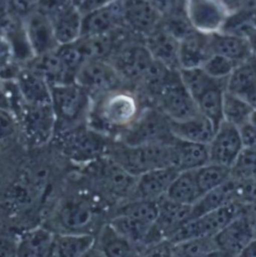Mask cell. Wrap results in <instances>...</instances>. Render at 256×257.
<instances>
[{
	"label": "cell",
	"mask_w": 256,
	"mask_h": 257,
	"mask_svg": "<svg viewBox=\"0 0 256 257\" xmlns=\"http://www.w3.org/2000/svg\"><path fill=\"white\" fill-rule=\"evenodd\" d=\"M146 107L139 95L124 87L96 97L88 115V126L116 138L128 128Z\"/></svg>",
	"instance_id": "obj_1"
},
{
	"label": "cell",
	"mask_w": 256,
	"mask_h": 257,
	"mask_svg": "<svg viewBox=\"0 0 256 257\" xmlns=\"http://www.w3.org/2000/svg\"><path fill=\"white\" fill-rule=\"evenodd\" d=\"M82 168L94 193L108 204L116 206L132 198L137 177L128 173L108 155H104Z\"/></svg>",
	"instance_id": "obj_2"
},
{
	"label": "cell",
	"mask_w": 256,
	"mask_h": 257,
	"mask_svg": "<svg viewBox=\"0 0 256 257\" xmlns=\"http://www.w3.org/2000/svg\"><path fill=\"white\" fill-rule=\"evenodd\" d=\"M171 142L130 146L112 139L106 155L128 173L138 177L154 169L173 166Z\"/></svg>",
	"instance_id": "obj_3"
},
{
	"label": "cell",
	"mask_w": 256,
	"mask_h": 257,
	"mask_svg": "<svg viewBox=\"0 0 256 257\" xmlns=\"http://www.w3.org/2000/svg\"><path fill=\"white\" fill-rule=\"evenodd\" d=\"M179 72L199 113L208 118L217 130L223 121L222 105L226 79L212 78L202 68L180 69Z\"/></svg>",
	"instance_id": "obj_4"
},
{
	"label": "cell",
	"mask_w": 256,
	"mask_h": 257,
	"mask_svg": "<svg viewBox=\"0 0 256 257\" xmlns=\"http://www.w3.org/2000/svg\"><path fill=\"white\" fill-rule=\"evenodd\" d=\"M102 201L104 200L95 193L94 196L76 195L66 199L56 212L55 220L60 228L58 233L93 234V229L105 206Z\"/></svg>",
	"instance_id": "obj_5"
},
{
	"label": "cell",
	"mask_w": 256,
	"mask_h": 257,
	"mask_svg": "<svg viewBox=\"0 0 256 257\" xmlns=\"http://www.w3.org/2000/svg\"><path fill=\"white\" fill-rule=\"evenodd\" d=\"M111 141L109 136L80 124L63 130L60 146L71 161L84 166L106 155Z\"/></svg>",
	"instance_id": "obj_6"
},
{
	"label": "cell",
	"mask_w": 256,
	"mask_h": 257,
	"mask_svg": "<svg viewBox=\"0 0 256 257\" xmlns=\"http://www.w3.org/2000/svg\"><path fill=\"white\" fill-rule=\"evenodd\" d=\"M51 105L56 116V127L65 129L80 125L88 118L92 97L76 82L51 86Z\"/></svg>",
	"instance_id": "obj_7"
},
{
	"label": "cell",
	"mask_w": 256,
	"mask_h": 257,
	"mask_svg": "<svg viewBox=\"0 0 256 257\" xmlns=\"http://www.w3.org/2000/svg\"><path fill=\"white\" fill-rule=\"evenodd\" d=\"M150 106L157 108L171 121H184L200 114L179 70L169 71Z\"/></svg>",
	"instance_id": "obj_8"
},
{
	"label": "cell",
	"mask_w": 256,
	"mask_h": 257,
	"mask_svg": "<svg viewBox=\"0 0 256 257\" xmlns=\"http://www.w3.org/2000/svg\"><path fill=\"white\" fill-rule=\"evenodd\" d=\"M173 138L170 120L157 108L146 106L136 120L114 139L130 146H138L170 143Z\"/></svg>",
	"instance_id": "obj_9"
},
{
	"label": "cell",
	"mask_w": 256,
	"mask_h": 257,
	"mask_svg": "<svg viewBox=\"0 0 256 257\" xmlns=\"http://www.w3.org/2000/svg\"><path fill=\"white\" fill-rule=\"evenodd\" d=\"M125 86L135 90L155 63L143 39H131L122 44L110 57Z\"/></svg>",
	"instance_id": "obj_10"
},
{
	"label": "cell",
	"mask_w": 256,
	"mask_h": 257,
	"mask_svg": "<svg viewBox=\"0 0 256 257\" xmlns=\"http://www.w3.org/2000/svg\"><path fill=\"white\" fill-rule=\"evenodd\" d=\"M242 214V205L231 202L181 224L168 238L171 243L201 237H213L233 219Z\"/></svg>",
	"instance_id": "obj_11"
},
{
	"label": "cell",
	"mask_w": 256,
	"mask_h": 257,
	"mask_svg": "<svg viewBox=\"0 0 256 257\" xmlns=\"http://www.w3.org/2000/svg\"><path fill=\"white\" fill-rule=\"evenodd\" d=\"M74 81L86 90L92 99L126 87L115 67L106 59L85 61L77 70Z\"/></svg>",
	"instance_id": "obj_12"
},
{
	"label": "cell",
	"mask_w": 256,
	"mask_h": 257,
	"mask_svg": "<svg viewBox=\"0 0 256 257\" xmlns=\"http://www.w3.org/2000/svg\"><path fill=\"white\" fill-rule=\"evenodd\" d=\"M16 117L31 145H43L50 140L56 129V116L51 104L30 105L20 101Z\"/></svg>",
	"instance_id": "obj_13"
},
{
	"label": "cell",
	"mask_w": 256,
	"mask_h": 257,
	"mask_svg": "<svg viewBox=\"0 0 256 257\" xmlns=\"http://www.w3.org/2000/svg\"><path fill=\"white\" fill-rule=\"evenodd\" d=\"M230 12L220 0H186L185 15L192 27L205 35L220 32Z\"/></svg>",
	"instance_id": "obj_14"
},
{
	"label": "cell",
	"mask_w": 256,
	"mask_h": 257,
	"mask_svg": "<svg viewBox=\"0 0 256 257\" xmlns=\"http://www.w3.org/2000/svg\"><path fill=\"white\" fill-rule=\"evenodd\" d=\"M122 18L130 33L145 39L160 25L162 15L149 0H122Z\"/></svg>",
	"instance_id": "obj_15"
},
{
	"label": "cell",
	"mask_w": 256,
	"mask_h": 257,
	"mask_svg": "<svg viewBox=\"0 0 256 257\" xmlns=\"http://www.w3.org/2000/svg\"><path fill=\"white\" fill-rule=\"evenodd\" d=\"M242 150L239 129L222 121L208 144L209 162L231 168Z\"/></svg>",
	"instance_id": "obj_16"
},
{
	"label": "cell",
	"mask_w": 256,
	"mask_h": 257,
	"mask_svg": "<svg viewBox=\"0 0 256 257\" xmlns=\"http://www.w3.org/2000/svg\"><path fill=\"white\" fill-rule=\"evenodd\" d=\"M23 24L34 57L50 53L59 46L52 22L47 16L34 10L23 18Z\"/></svg>",
	"instance_id": "obj_17"
},
{
	"label": "cell",
	"mask_w": 256,
	"mask_h": 257,
	"mask_svg": "<svg viewBox=\"0 0 256 257\" xmlns=\"http://www.w3.org/2000/svg\"><path fill=\"white\" fill-rule=\"evenodd\" d=\"M121 27H124L122 0H116L82 15L81 37L104 35Z\"/></svg>",
	"instance_id": "obj_18"
},
{
	"label": "cell",
	"mask_w": 256,
	"mask_h": 257,
	"mask_svg": "<svg viewBox=\"0 0 256 257\" xmlns=\"http://www.w3.org/2000/svg\"><path fill=\"white\" fill-rule=\"evenodd\" d=\"M14 83L20 101L30 105L51 104V88L48 82L32 67H19Z\"/></svg>",
	"instance_id": "obj_19"
},
{
	"label": "cell",
	"mask_w": 256,
	"mask_h": 257,
	"mask_svg": "<svg viewBox=\"0 0 256 257\" xmlns=\"http://www.w3.org/2000/svg\"><path fill=\"white\" fill-rule=\"evenodd\" d=\"M255 235L249 221L241 214L214 235L213 240L218 250L228 256L236 257Z\"/></svg>",
	"instance_id": "obj_20"
},
{
	"label": "cell",
	"mask_w": 256,
	"mask_h": 257,
	"mask_svg": "<svg viewBox=\"0 0 256 257\" xmlns=\"http://www.w3.org/2000/svg\"><path fill=\"white\" fill-rule=\"evenodd\" d=\"M180 171L174 166L154 169L137 177L132 198L158 200L163 197Z\"/></svg>",
	"instance_id": "obj_21"
},
{
	"label": "cell",
	"mask_w": 256,
	"mask_h": 257,
	"mask_svg": "<svg viewBox=\"0 0 256 257\" xmlns=\"http://www.w3.org/2000/svg\"><path fill=\"white\" fill-rule=\"evenodd\" d=\"M144 44L157 62L171 70H180L179 41L159 25L145 39Z\"/></svg>",
	"instance_id": "obj_22"
},
{
	"label": "cell",
	"mask_w": 256,
	"mask_h": 257,
	"mask_svg": "<svg viewBox=\"0 0 256 257\" xmlns=\"http://www.w3.org/2000/svg\"><path fill=\"white\" fill-rule=\"evenodd\" d=\"M95 247L102 257H141V249L105 222L97 232Z\"/></svg>",
	"instance_id": "obj_23"
},
{
	"label": "cell",
	"mask_w": 256,
	"mask_h": 257,
	"mask_svg": "<svg viewBox=\"0 0 256 257\" xmlns=\"http://www.w3.org/2000/svg\"><path fill=\"white\" fill-rule=\"evenodd\" d=\"M212 54L209 35L194 31L179 42V67L180 69L201 68Z\"/></svg>",
	"instance_id": "obj_24"
},
{
	"label": "cell",
	"mask_w": 256,
	"mask_h": 257,
	"mask_svg": "<svg viewBox=\"0 0 256 257\" xmlns=\"http://www.w3.org/2000/svg\"><path fill=\"white\" fill-rule=\"evenodd\" d=\"M173 166L179 171L195 170L209 163L207 144L189 142L173 138L171 142Z\"/></svg>",
	"instance_id": "obj_25"
},
{
	"label": "cell",
	"mask_w": 256,
	"mask_h": 257,
	"mask_svg": "<svg viewBox=\"0 0 256 257\" xmlns=\"http://www.w3.org/2000/svg\"><path fill=\"white\" fill-rule=\"evenodd\" d=\"M209 44L213 54L226 57L236 65L252 57L249 41L245 37L220 31L209 35Z\"/></svg>",
	"instance_id": "obj_26"
},
{
	"label": "cell",
	"mask_w": 256,
	"mask_h": 257,
	"mask_svg": "<svg viewBox=\"0 0 256 257\" xmlns=\"http://www.w3.org/2000/svg\"><path fill=\"white\" fill-rule=\"evenodd\" d=\"M170 129L172 135L178 139L207 145L216 131L213 123L202 114L184 121L170 120Z\"/></svg>",
	"instance_id": "obj_27"
},
{
	"label": "cell",
	"mask_w": 256,
	"mask_h": 257,
	"mask_svg": "<svg viewBox=\"0 0 256 257\" xmlns=\"http://www.w3.org/2000/svg\"><path fill=\"white\" fill-rule=\"evenodd\" d=\"M157 201L158 215L155 224L167 240L181 224L190 219L191 206L174 202L165 195Z\"/></svg>",
	"instance_id": "obj_28"
},
{
	"label": "cell",
	"mask_w": 256,
	"mask_h": 257,
	"mask_svg": "<svg viewBox=\"0 0 256 257\" xmlns=\"http://www.w3.org/2000/svg\"><path fill=\"white\" fill-rule=\"evenodd\" d=\"M95 240L96 236L89 233H54L52 248L56 257H83Z\"/></svg>",
	"instance_id": "obj_29"
},
{
	"label": "cell",
	"mask_w": 256,
	"mask_h": 257,
	"mask_svg": "<svg viewBox=\"0 0 256 257\" xmlns=\"http://www.w3.org/2000/svg\"><path fill=\"white\" fill-rule=\"evenodd\" d=\"M256 89V57L235 66L226 79L225 90L247 100Z\"/></svg>",
	"instance_id": "obj_30"
},
{
	"label": "cell",
	"mask_w": 256,
	"mask_h": 257,
	"mask_svg": "<svg viewBox=\"0 0 256 257\" xmlns=\"http://www.w3.org/2000/svg\"><path fill=\"white\" fill-rule=\"evenodd\" d=\"M56 40L59 45L76 42L81 38L82 14L72 5L51 19Z\"/></svg>",
	"instance_id": "obj_31"
},
{
	"label": "cell",
	"mask_w": 256,
	"mask_h": 257,
	"mask_svg": "<svg viewBox=\"0 0 256 257\" xmlns=\"http://www.w3.org/2000/svg\"><path fill=\"white\" fill-rule=\"evenodd\" d=\"M231 202H235V182L231 178L223 185L204 193L192 206L191 218H196Z\"/></svg>",
	"instance_id": "obj_32"
},
{
	"label": "cell",
	"mask_w": 256,
	"mask_h": 257,
	"mask_svg": "<svg viewBox=\"0 0 256 257\" xmlns=\"http://www.w3.org/2000/svg\"><path fill=\"white\" fill-rule=\"evenodd\" d=\"M165 196L174 202L192 206L202 196L194 170L180 171L172 181Z\"/></svg>",
	"instance_id": "obj_33"
},
{
	"label": "cell",
	"mask_w": 256,
	"mask_h": 257,
	"mask_svg": "<svg viewBox=\"0 0 256 257\" xmlns=\"http://www.w3.org/2000/svg\"><path fill=\"white\" fill-rule=\"evenodd\" d=\"M54 233L39 227L26 232L18 241L17 257H46L52 245Z\"/></svg>",
	"instance_id": "obj_34"
},
{
	"label": "cell",
	"mask_w": 256,
	"mask_h": 257,
	"mask_svg": "<svg viewBox=\"0 0 256 257\" xmlns=\"http://www.w3.org/2000/svg\"><path fill=\"white\" fill-rule=\"evenodd\" d=\"M113 215H124L148 224H154L158 215V201L131 198L116 205L111 216Z\"/></svg>",
	"instance_id": "obj_35"
},
{
	"label": "cell",
	"mask_w": 256,
	"mask_h": 257,
	"mask_svg": "<svg viewBox=\"0 0 256 257\" xmlns=\"http://www.w3.org/2000/svg\"><path fill=\"white\" fill-rule=\"evenodd\" d=\"M253 110V107L246 100L226 90L224 91L222 105L223 121L239 128L249 122Z\"/></svg>",
	"instance_id": "obj_36"
},
{
	"label": "cell",
	"mask_w": 256,
	"mask_h": 257,
	"mask_svg": "<svg viewBox=\"0 0 256 257\" xmlns=\"http://www.w3.org/2000/svg\"><path fill=\"white\" fill-rule=\"evenodd\" d=\"M194 174L202 195L231 179V170L229 167L211 162L195 169Z\"/></svg>",
	"instance_id": "obj_37"
},
{
	"label": "cell",
	"mask_w": 256,
	"mask_h": 257,
	"mask_svg": "<svg viewBox=\"0 0 256 257\" xmlns=\"http://www.w3.org/2000/svg\"><path fill=\"white\" fill-rule=\"evenodd\" d=\"M213 237H201L172 243V257H202L216 250Z\"/></svg>",
	"instance_id": "obj_38"
},
{
	"label": "cell",
	"mask_w": 256,
	"mask_h": 257,
	"mask_svg": "<svg viewBox=\"0 0 256 257\" xmlns=\"http://www.w3.org/2000/svg\"><path fill=\"white\" fill-rule=\"evenodd\" d=\"M230 170L235 181L256 179V150L243 148Z\"/></svg>",
	"instance_id": "obj_39"
},
{
	"label": "cell",
	"mask_w": 256,
	"mask_h": 257,
	"mask_svg": "<svg viewBox=\"0 0 256 257\" xmlns=\"http://www.w3.org/2000/svg\"><path fill=\"white\" fill-rule=\"evenodd\" d=\"M160 25L179 42L196 31L188 21L185 14L163 17Z\"/></svg>",
	"instance_id": "obj_40"
},
{
	"label": "cell",
	"mask_w": 256,
	"mask_h": 257,
	"mask_svg": "<svg viewBox=\"0 0 256 257\" xmlns=\"http://www.w3.org/2000/svg\"><path fill=\"white\" fill-rule=\"evenodd\" d=\"M236 64L218 54H212L202 65L203 71L210 77L215 79H227Z\"/></svg>",
	"instance_id": "obj_41"
},
{
	"label": "cell",
	"mask_w": 256,
	"mask_h": 257,
	"mask_svg": "<svg viewBox=\"0 0 256 257\" xmlns=\"http://www.w3.org/2000/svg\"><path fill=\"white\" fill-rule=\"evenodd\" d=\"M15 59L12 47L7 38L0 33V78L2 80H10L8 72L16 75L19 67H14Z\"/></svg>",
	"instance_id": "obj_42"
},
{
	"label": "cell",
	"mask_w": 256,
	"mask_h": 257,
	"mask_svg": "<svg viewBox=\"0 0 256 257\" xmlns=\"http://www.w3.org/2000/svg\"><path fill=\"white\" fill-rule=\"evenodd\" d=\"M235 202L247 205L256 202V179L235 181Z\"/></svg>",
	"instance_id": "obj_43"
},
{
	"label": "cell",
	"mask_w": 256,
	"mask_h": 257,
	"mask_svg": "<svg viewBox=\"0 0 256 257\" xmlns=\"http://www.w3.org/2000/svg\"><path fill=\"white\" fill-rule=\"evenodd\" d=\"M72 5H75L73 0H39L35 10L51 20Z\"/></svg>",
	"instance_id": "obj_44"
},
{
	"label": "cell",
	"mask_w": 256,
	"mask_h": 257,
	"mask_svg": "<svg viewBox=\"0 0 256 257\" xmlns=\"http://www.w3.org/2000/svg\"><path fill=\"white\" fill-rule=\"evenodd\" d=\"M17 125L18 119L15 113L9 109L0 107V142L13 136Z\"/></svg>",
	"instance_id": "obj_45"
},
{
	"label": "cell",
	"mask_w": 256,
	"mask_h": 257,
	"mask_svg": "<svg viewBox=\"0 0 256 257\" xmlns=\"http://www.w3.org/2000/svg\"><path fill=\"white\" fill-rule=\"evenodd\" d=\"M163 17L185 14L186 0H149Z\"/></svg>",
	"instance_id": "obj_46"
},
{
	"label": "cell",
	"mask_w": 256,
	"mask_h": 257,
	"mask_svg": "<svg viewBox=\"0 0 256 257\" xmlns=\"http://www.w3.org/2000/svg\"><path fill=\"white\" fill-rule=\"evenodd\" d=\"M39 0H9L10 14L19 18H24L37 7Z\"/></svg>",
	"instance_id": "obj_47"
},
{
	"label": "cell",
	"mask_w": 256,
	"mask_h": 257,
	"mask_svg": "<svg viewBox=\"0 0 256 257\" xmlns=\"http://www.w3.org/2000/svg\"><path fill=\"white\" fill-rule=\"evenodd\" d=\"M141 257H172V243L163 240L141 249Z\"/></svg>",
	"instance_id": "obj_48"
},
{
	"label": "cell",
	"mask_w": 256,
	"mask_h": 257,
	"mask_svg": "<svg viewBox=\"0 0 256 257\" xmlns=\"http://www.w3.org/2000/svg\"><path fill=\"white\" fill-rule=\"evenodd\" d=\"M239 133L244 149L256 150V127L250 122L239 127Z\"/></svg>",
	"instance_id": "obj_49"
},
{
	"label": "cell",
	"mask_w": 256,
	"mask_h": 257,
	"mask_svg": "<svg viewBox=\"0 0 256 257\" xmlns=\"http://www.w3.org/2000/svg\"><path fill=\"white\" fill-rule=\"evenodd\" d=\"M18 241L11 237L0 236V257H17Z\"/></svg>",
	"instance_id": "obj_50"
},
{
	"label": "cell",
	"mask_w": 256,
	"mask_h": 257,
	"mask_svg": "<svg viewBox=\"0 0 256 257\" xmlns=\"http://www.w3.org/2000/svg\"><path fill=\"white\" fill-rule=\"evenodd\" d=\"M114 1H116V0H80L77 3L76 7L80 11V13L82 15H84L90 11H93L97 8L108 5Z\"/></svg>",
	"instance_id": "obj_51"
},
{
	"label": "cell",
	"mask_w": 256,
	"mask_h": 257,
	"mask_svg": "<svg viewBox=\"0 0 256 257\" xmlns=\"http://www.w3.org/2000/svg\"><path fill=\"white\" fill-rule=\"evenodd\" d=\"M242 215L247 218L256 233V202L247 205H242Z\"/></svg>",
	"instance_id": "obj_52"
},
{
	"label": "cell",
	"mask_w": 256,
	"mask_h": 257,
	"mask_svg": "<svg viewBox=\"0 0 256 257\" xmlns=\"http://www.w3.org/2000/svg\"><path fill=\"white\" fill-rule=\"evenodd\" d=\"M0 107L6 108L12 111V104L8 94V91L4 85V81L0 78Z\"/></svg>",
	"instance_id": "obj_53"
},
{
	"label": "cell",
	"mask_w": 256,
	"mask_h": 257,
	"mask_svg": "<svg viewBox=\"0 0 256 257\" xmlns=\"http://www.w3.org/2000/svg\"><path fill=\"white\" fill-rule=\"evenodd\" d=\"M220 1L230 13H233L235 11L242 9L246 2V0H220Z\"/></svg>",
	"instance_id": "obj_54"
},
{
	"label": "cell",
	"mask_w": 256,
	"mask_h": 257,
	"mask_svg": "<svg viewBox=\"0 0 256 257\" xmlns=\"http://www.w3.org/2000/svg\"><path fill=\"white\" fill-rule=\"evenodd\" d=\"M236 257H256V235Z\"/></svg>",
	"instance_id": "obj_55"
},
{
	"label": "cell",
	"mask_w": 256,
	"mask_h": 257,
	"mask_svg": "<svg viewBox=\"0 0 256 257\" xmlns=\"http://www.w3.org/2000/svg\"><path fill=\"white\" fill-rule=\"evenodd\" d=\"M9 15V0H0V22L4 21Z\"/></svg>",
	"instance_id": "obj_56"
},
{
	"label": "cell",
	"mask_w": 256,
	"mask_h": 257,
	"mask_svg": "<svg viewBox=\"0 0 256 257\" xmlns=\"http://www.w3.org/2000/svg\"><path fill=\"white\" fill-rule=\"evenodd\" d=\"M250 47H251V51H252V56L256 57V29H254L250 35L247 37Z\"/></svg>",
	"instance_id": "obj_57"
},
{
	"label": "cell",
	"mask_w": 256,
	"mask_h": 257,
	"mask_svg": "<svg viewBox=\"0 0 256 257\" xmlns=\"http://www.w3.org/2000/svg\"><path fill=\"white\" fill-rule=\"evenodd\" d=\"M202 257H230L228 256L227 254H225L224 252H222V251H220V250H218V249H216V250H214V251H211V252H209V253H207V254H205V255H203Z\"/></svg>",
	"instance_id": "obj_58"
},
{
	"label": "cell",
	"mask_w": 256,
	"mask_h": 257,
	"mask_svg": "<svg viewBox=\"0 0 256 257\" xmlns=\"http://www.w3.org/2000/svg\"><path fill=\"white\" fill-rule=\"evenodd\" d=\"M83 257H102L100 255V253L98 252V250L96 249V247H95V245H94V247L90 250V251H88L85 255Z\"/></svg>",
	"instance_id": "obj_59"
},
{
	"label": "cell",
	"mask_w": 256,
	"mask_h": 257,
	"mask_svg": "<svg viewBox=\"0 0 256 257\" xmlns=\"http://www.w3.org/2000/svg\"><path fill=\"white\" fill-rule=\"evenodd\" d=\"M243 8L256 10V0H246L245 5H244Z\"/></svg>",
	"instance_id": "obj_60"
},
{
	"label": "cell",
	"mask_w": 256,
	"mask_h": 257,
	"mask_svg": "<svg viewBox=\"0 0 256 257\" xmlns=\"http://www.w3.org/2000/svg\"><path fill=\"white\" fill-rule=\"evenodd\" d=\"M249 122H250L251 124H253L256 127V109L253 110V112H252V114H251V116H250Z\"/></svg>",
	"instance_id": "obj_61"
}]
</instances>
